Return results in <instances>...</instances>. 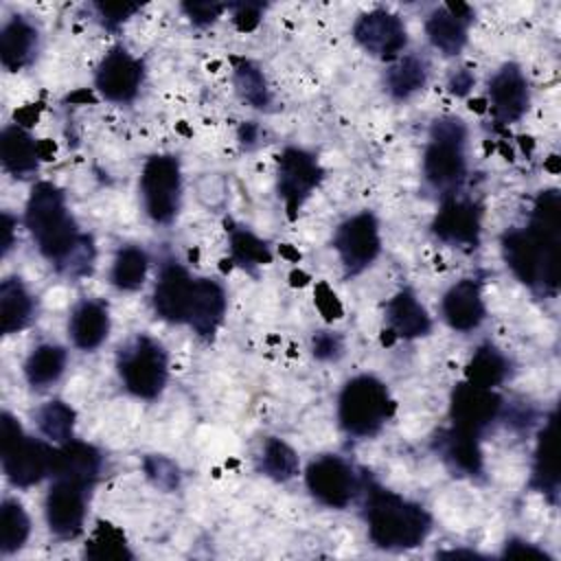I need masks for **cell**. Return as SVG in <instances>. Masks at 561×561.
<instances>
[{"mask_svg":"<svg viewBox=\"0 0 561 561\" xmlns=\"http://www.w3.org/2000/svg\"><path fill=\"white\" fill-rule=\"evenodd\" d=\"M94 7L107 26H118L131 13L138 11V4H131V2H96Z\"/></svg>","mask_w":561,"mask_h":561,"instance_id":"obj_42","label":"cell"},{"mask_svg":"<svg viewBox=\"0 0 561 561\" xmlns=\"http://www.w3.org/2000/svg\"><path fill=\"white\" fill-rule=\"evenodd\" d=\"M107 329H110V318H107V309L101 302L85 300L75 309L70 320V335L79 348L83 351L96 348L107 337Z\"/></svg>","mask_w":561,"mask_h":561,"instance_id":"obj_28","label":"cell"},{"mask_svg":"<svg viewBox=\"0 0 561 561\" xmlns=\"http://www.w3.org/2000/svg\"><path fill=\"white\" fill-rule=\"evenodd\" d=\"M508 373L506 357L495 346H480L467 364V381L480 388H491L502 383Z\"/></svg>","mask_w":561,"mask_h":561,"instance_id":"obj_31","label":"cell"},{"mask_svg":"<svg viewBox=\"0 0 561 561\" xmlns=\"http://www.w3.org/2000/svg\"><path fill=\"white\" fill-rule=\"evenodd\" d=\"M502 399L491 388H480L469 381L458 383L451 392V421L454 427L482 434L500 414Z\"/></svg>","mask_w":561,"mask_h":561,"instance_id":"obj_11","label":"cell"},{"mask_svg":"<svg viewBox=\"0 0 561 561\" xmlns=\"http://www.w3.org/2000/svg\"><path fill=\"white\" fill-rule=\"evenodd\" d=\"M33 311V300L18 278H7L0 285V331H20Z\"/></svg>","mask_w":561,"mask_h":561,"instance_id":"obj_29","label":"cell"},{"mask_svg":"<svg viewBox=\"0 0 561 561\" xmlns=\"http://www.w3.org/2000/svg\"><path fill=\"white\" fill-rule=\"evenodd\" d=\"M465 125L460 118H438L430 131L423 173L436 188H451L465 175Z\"/></svg>","mask_w":561,"mask_h":561,"instance_id":"obj_5","label":"cell"},{"mask_svg":"<svg viewBox=\"0 0 561 561\" xmlns=\"http://www.w3.org/2000/svg\"><path fill=\"white\" fill-rule=\"evenodd\" d=\"M234 85L252 107H265L270 103L265 77L252 61H245V59L234 61Z\"/></svg>","mask_w":561,"mask_h":561,"instance_id":"obj_37","label":"cell"},{"mask_svg":"<svg viewBox=\"0 0 561 561\" xmlns=\"http://www.w3.org/2000/svg\"><path fill=\"white\" fill-rule=\"evenodd\" d=\"M85 554L90 559L110 561V559H131V552L127 550L125 537L110 524H99L94 537L90 539Z\"/></svg>","mask_w":561,"mask_h":561,"instance_id":"obj_38","label":"cell"},{"mask_svg":"<svg viewBox=\"0 0 561 561\" xmlns=\"http://www.w3.org/2000/svg\"><path fill=\"white\" fill-rule=\"evenodd\" d=\"M140 191L149 217L169 224L180 206V164L171 156H153L147 160L140 178Z\"/></svg>","mask_w":561,"mask_h":561,"instance_id":"obj_7","label":"cell"},{"mask_svg":"<svg viewBox=\"0 0 561 561\" xmlns=\"http://www.w3.org/2000/svg\"><path fill=\"white\" fill-rule=\"evenodd\" d=\"M37 423L44 436L68 443L72 440V427H75V410L66 405L64 401H50L37 412Z\"/></svg>","mask_w":561,"mask_h":561,"instance_id":"obj_35","label":"cell"},{"mask_svg":"<svg viewBox=\"0 0 561 561\" xmlns=\"http://www.w3.org/2000/svg\"><path fill=\"white\" fill-rule=\"evenodd\" d=\"M504 554L506 557H526V559H543V561H550V557L539 550L537 546L528 543V541H519V539H511L504 548Z\"/></svg>","mask_w":561,"mask_h":561,"instance_id":"obj_46","label":"cell"},{"mask_svg":"<svg viewBox=\"0 0 561 561\" xmlns=\"http://www.w3.org/2000/svg\"><path fill=\"white\" fill-rule=\"evenodd\" d=\"M92 259H94V248H92V239L81 234V239L77 241V245L57 263L59 270H64L66 274H72V276H79V274H85L90 272V265H92Z\"/></svg>","mask_w":561,"mask_h":561,"instance_id":"obj_40","label":"cell"},{"mask_svg":"<svg viewBox=\"0 0 561 561\" xmlns=\"http://www.w3.org/2000/svg\"><path fill=\"white\" fill-rule=\"evenodd\" d=\"M13 243V219L9 213H2V252L7 254Z\"/></svg>","mask_w":561,"mask_h":561,"instance_id":"obj_48","label":"cell"},{"mask_svg":"<svg viewBox=\"0 0 561 561\" xmlns=\"http://www.w3.org/2000/svg\"><path fill=\"white\" fill-rule=\"evenodd\" d=\"M224 311H226V294L221 285L208 278H197L193 283L186 322L195 329L197 335L213 337L217 327L224 320Z\"/></svg>","mask_w":561,"mask_h":561,"instance_id":"obj_21","label":"cell"},{"mask_svg":"<svg viewBox=\"0 0 561 561\" xmlns=\"http://www.w3.org/2000/svg\"><path fill=\"white\" fill-rule=\"evenodd\" d=\"M35 48H37V33L26 20L13 18L11 22L4 24L0 33V59L7 70L15 72L24 68L33 59Z\"/></svg>","mask_w":561,"mask_h":561,"instance_id":"obj_24","label":"cell"},{"mask_svg":"<svg viewBox=\"0 0 561 561\" xmlns=\"http://www.w3.org/2000/svg\"><path fill=\"white\" fill-rule=\"evenodd\" d=\"M64 366H66V351L55 344H42L28 355L24 364V373L31 386L44 388L64 373Z\"/></svg>","mask_w":561,"mask_h":561,"instance_id":"obj_30","label":"cell"},{"mask_svg":"<svg viewBox=\"0 0 561 561\" xmlns=\"http://www.w3.org/2000/svg\"><path fill=\"white\" fill-rule=\"evenodd\" d=\"M355 42L373 57L397 59L405 46L403 22L383 9L364 13L353 28Z\"/></svg>","mask_w":561,"mask_h":561,"instance_id":"obj_10","label":"cell"},{"mask_svg":"<svg viewBox=\"0 0 561 561\" xmlns=\"http://www.w3.org/2000/svg\"><path fill=\"white\" fill-rule=\"evenodd\" d=\"M434 232L438 239L454 245H473L480 239V210L467 199H447L436 219Z\"/></svg>","mask_w":561,"mask_h":561,"instance_id":"obj_18","label":"cell"},{"mask_svg":"<svg viewBox=\"0 0 561 561\" xmlns=\"http://www.w3.org/2000/svg\"><path fill=\"white\" fill-rule=\"evenodd\" d=\"M316 302H318L320 311H322L327 318H340L342 307H340V302L335 300V294H333L324 283H320L318 289H316Z\"/></svg>","mask_w":561,"mask_h":561,"instance_id":"obj_45","label":"cell"},{"mask_svg":"<svg viewBox=\"0 0 561 561\" xmlns=\"http://www.w3.org/2000/svg\"><path fill=\"white\" fill-rule=\"evenodd\" d=\"M388 322L399 337H419L425 335L432 327V320L425 307L416 300L410 289H401L386 307Z\"/></svg>","mask_w":561,"mask_h":561,"instance_id":"obj_26","label":"cell"},{"mask_svg":"<svg viewBox=\"0 0 561 561\" xmlns=\"http://www.w3.org/2000/svg\"><path fill=\"white\" fill-rule=\"evenodd\" d=\"M85 515V489L68 480H55L46 495L48 528L64 539L81 533Z\"/></svg>","mask_w":561,"mask_h":561,"instance_id":"obj_15","label":"cell"},{"mask_svg":"<svg viewBox=\"0 0 561 561\" xmlns=\"http://www.w3.org/2000/svg\"><path fill=\"white\" fill-rule=\"evenodd\" d=\"M263 471L278 482L294 478L298 471L296 451L280 438H267L263 445Z\"/></svg>","mask_w":561,"mask_h":561,"instance_id":"obj_36","label":"cell"},{"mask_svg":"<svg viewBox=\"0 0 561 561\" xmlns=\"http://www.w3.org/2000/svg\"><path fill=\"white\" fill-rule=\"evenodd\" d=\"M193 283L195 280L184 267L175 263L164 265L153 291V307L158 316L169 322H186Z\"/></svg>","mask_w":561,"mask_h":561,"instance_id":"obj_17","label":"cell"},{"mask_svg":"<svg viewBox=\"0 0 561 561\" xmlns=\"http://www.w3.org/2000/svg\"><path fill=\"white\" fill-rule=\"evenodd\" d=\"M101 471V454L81 440H68L61 443L59 449H55L53 458V476L55 480H68L79 486H90Z\"/></svg>","mask_w":561,"mask_h":561,"instance_id":"obj_20","label":"cell"},{"mask_svg":"<svg viewBox=\"0 0 561 561\" xmlns=\"http://www.w3.org/2000/svg\"><path fill=\"white\" fill-rule=\"evenodd\" d=\"M318 160L296 147H289L278 158V195L285 199L287 217L296 219L302 202L320 182Z\"/></svg>","mask_w":561,"mask_h":561,"instance_id":"obj_9","label":"cell"},{"mask_svg":"<svg viewBox=\"0 0 561 561\" xmlns=\"http://www.w3.org/2000/svg\"><path fill=\"white\" fill-rule=\"evenodd\" d=\"M366 517L373 543L386 550L416 548L432 526L423 506L379 486H373L368 493Z\"/></svg>","mask_w":561,"mask_h":561,"instance_id":"obj_1","label":"cell"},{"mask_svg":"<svg viewBox=\"0 0 561 561\" xmlns=\"http://www.w3.org/2000/svg\"><path fill=\"white\" fill-rule=\"evenodd\" d=\"M31 522L26 511L15 500H4L0 508V550L2 554H11L20 550L28 537Z\"/></svg>","mask_w":561,"mask_h":561,"instance_id":"obj_33","label":"cell"},{"mask_svg":"<svg viewBox=\"0 0 561 561\" xmlns=\"http://www.w3.org/2000/svg\"><path fill=\"white\" fill-rule=\"evenodd\" d=\"M184 13L191 18L193 24L197 26H206L210 22H215L219 18V13L226 9L219 2H184L182 4Z\"/></svg>","mask_w":561,"mask_h":561,"instance_id":"obj_41","label":"cell"},{"mask_svg":"<svg viewBox=\"0 0 561 561\" xmlns=\"http://www.w3.org/2000/svg\"><path fill=\"white\" fill-rule=\"evenodd\" d=\"M99 92L114 103H127L136 96L142 81V66L125 48H112L96 68Z\"/></svg>","mask_w":561,"mask_h":561,"instance_id":"obj_13","label":"cell"},{"mask_svg":"<svg viewBox=\"0 0 561 561\" xmlns=\"http://www.w3.org/2000/svg\"><path fill=\"white\" fill-rule=\"evenodd\" d=\"M145 274H147V254L140 248L127 245V248L118 250L114 265H112L114 287L131 291L142 285Z\"/></svg>","mask_w":561,"mask_h":561,"instance_id":"obj_34","label":"cell"},{"mask_svg":"<svg viewBox=\"0 0 561 561\" xmlns=\"http://www.w3.org/2000/svg\"><path fill=\"white\" fill-rule=\"evenodd\" d=\"M443 316L456 331H471L484 318V302L478 283L465 278L451 285L443 298Z\"/></svg>","mask_w":561,"mask_h":561,"instance_id":"obj_22","label":"cell"},{"mask_svg":"<svg viewBox=\"0 0 561 561\" xmlns=\"http://www.w3.org/2000/svg\"><path fill=\"white\" fill-rule=\"evenodd\" d=\"M311 348H313V355H316L318 359H333V357H337L340 351H342V340H340L335 333L320 331V333L313 335Z\"/></svg>","mask_w":561,"mask_h":561,"instance_id":"obj_44","label":"cell"},{"mask_svg":"<svg viewBox=\"0 0 561 561\" xmlns=\"http://www.w3.org/2000/svg\"><path fill=\"white\" fill-rule=\"evenodd\" d=\"M438 451L451 465L454 471L465 476H478L482 471V451L478 443V434L451 427L438 438Z\"/></svg>","mask_w":561,"mask_h":561,"instance_id":"obj_23","label":"cell"},{"mask_svg":"<svg viewBox=\"0 0 561 561\" xmlns=\"http://www.w3.org/2000/svg\"><path fill=\"white\" fill-rule=\"evenodd\" d=\"M425 79H427L425 61L414 57V55H408V57H401L388 70L386 83H388V90L394 99H408L410 94L419 92L425 85Z\"/></svg>","mask_w":561,"mask_h":561,"instance_id":"obj_32","label":"cell"},{"mask_svg":"<svg viewBox=\"0 0 561 561\" xmlns=\"http://www.w3.org/2000/svg\"><path fill=\"white\" fill-rule=\"evenodd\" d=\"M502 254L513 274L528 287L554 291L559 285V234L539 228L511 230L502 237Z\"/></svg>","mask_w":561,"mask_h":561,"instance_id":"obj_2","label":"cell"},{"mask_svg":"<svg viewBox=\"0 0 561 561\" xmlns=\"http://www.w3.org/2000/svg\"><path fill=\"white\" fill-rule=\"evenodd\" d=\"M26 228L35 237L42 254L55 263H59L81 239L66 210L64 193L50 182L33 186L26 204Z\"/></svg>","mask_w":561,"mask_h":561,"instance_id":"obj_3","label":"cell"},{"mask_svg":"<svg viewBox=\"0 0 561 561\" xmlns=\"http://www.w3.org/2000/svg\"><path fill=\"white\" fill-rule=\"evenodd\" d=\"M528 83L515 64L502 66L489 81L491 112L500 123H513L528 110Z\"/></svg>","mask_w":561,"mask_h":561,"instance_id":"obj_16","label":"cell"},{"mask_svg":"<svg viewBox=\"0 0 561 561\" xmlns=\"http://www.w3.org/2000/svg\"><path fill=\"white\" fill-rule=\"evenodd\" d=\"M379 243L377 219L370 213H359L346 219L340 224L333 237V245L346 274H357L368 267L379 254Z\"/></svg>","mask_w":561,"mask_h":561,"instance_id":"obj_8","label":"cell"},{"mask_svg":"<svg viewBox=\"0 0 561 561\" xmlns=\"http://www.w3.org/2000/svg\"><path fill=\"white\" fill-rule=\"evenodd\" d=\"M230 250H232V259L243 267L267 265L272 261L267 245L248 230L230 232Z\"/></svg>","mask_w":561,"mask_h":561,"instance_id":"obj_39","label":"cell"},{"mask_svg":"<svg viewBox=\"0 0 561 561\" xmlns=\"http://www.w3.org/2000/svg\"><path fill=\"white\" fill-rule=\"evenodd\" d=\"M392 401L388 394V388L370 377L359 375L351 379L337 403V416L340 425L355 436H373L390 416Z\"/></svg>","mask_w":561,"mask_h":561,"instance_id":"obj_4","label":"cell"},{"mask_svg":"<svg viewBox=\"0 0 561 561\" xmlns=\"http://www.w3.org/2000/svg\"><path fill=\"white\" fill-rule=\"evenodd\" d=\"M307 486L318 502L342 508L353 500L355 476L342 458L320 456L307 469Z\"/></svg>","mask_w":561,"mask_h":561,"instance_id":"obj_12","label":"cell"},{"mask_svg":"<svg viewBox=\"0 0 561 561\" xmlns=\"http://www.w3.org/2000/svg\"><path fill=\"white\" fill-rule=\"evenodd\" d=\"M2 467L11 484L31 486L53 471L55 449L44 440L22 436L13 447L0 451Z\"/></svg>","mask_w":561,"mask_h":561,"instance_id":"obj_14","label":"cell"},{"mask_svg":"<svg viewBox=\"0 0 561 561\" xmlns=\"http://www.w3.org/2000/svg\"><path fill=\"white\" fill-rule=\"evenodd\" d=\"M471 85H473V75H471L469 70H458V72L451 77V81H449V90H451L454 94H467Z\"/></svg>","mask_w":561,"mask_h":561,"instance_id":"obj_47","label":"cell"},{"mask_svg":"<svg viewBox=\"0 0 561 561\" xmlns=\"http://www.w3.org/2000/svg\"><path fill=\"white\" fill-rule=\"evenodd\" d=\"M557 421L550 416L546 427L539 432L537 449H535V465H533V480L530 484L541 491L543 495L557 497L559 489V465H557Z\"/></svg>","mask_w":561,"mask_h":561,"instance_id":"obj_25","label":"cell"},{"mask_svg":"<svg viewBox=\"0 0 561 561\" xmlns=\"http://www.w3.org/2000/svg\"><path fill=\"white\" fill-rule=\"evenodd\" d=\"M234 9V24L239 31L248 33L252 28H256L259 20H261V11H263V4L259 2H239V4H232Z\"/></svg>","mask_w":561,"mask_h":561,"instance_id":"obj_43","label":"cell"},{"mask_svg":"<svg viewBox=\"0 0 561 561\" xmlns=\"http://www.w3.org/2000/svg\"><path fill=\"white\" fill-rule=\"evenodd\" d=\"M125 388L142 399L160 394L167 381V355L160 344L149 337H136L118 362Z\"/></svg>","mask_w":561,"mask_h":561,"instance_id":"obj_6","label":"cell"},{"mask_svg":"<svg viewBox=\"0 0 561 561\" xmlns=\"http://www.w3.org/2000/svg\"><path fill=\"white\" fill-rule=\"evenodd\" d=\"M37 145L18 125H11L0 136V160L9 173L24 178L37 169Z\"/></svg>","mask_w":561,"mask_h":561,"instance_id":"obj_27","label":"cell"},{"mask_svg":"<svg viewBox=\"0 0 561 561\" xmlns=\"http://www.w3.org/2000/svg\"><path fill=\"white\" fill-rule=\"evenodd\" d=\"M471 22V9L462 2L438 7L425 22L430 42L443 55H458L467 44V26Z\"/></svg>","mask_w":561,"mask_h":561,"instance_id":"obj_19","label":"cell"}]
</instances>
